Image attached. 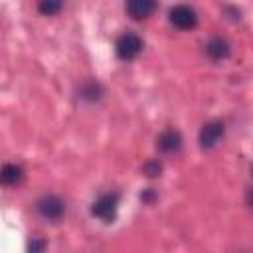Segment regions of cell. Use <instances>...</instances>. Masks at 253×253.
Instances as JSON below:
<instances>
[{
  "mask_svg": "<svg viewBox=\"0 0 253 253\" xmlns=\"http://www.w3.org/2000/svg\"><path fill=\"white\" fill-rule=\"evenodd\" d=\"M38 211L43 219H49V221H57L61 219V215L65 213V204L57 198V196H43L40 202H38Z\"/></svg>",
  "mask_w": 253,
  "mask_h": 253,
  "instance_id": "obj_4",
  "label": "cell"
},
{
  "mask_svg": "<svg viewBox=\"0 0 253 253\" xmlns=\"http://www.w3.org/2000/svg\"><path fill=\"white\" fill-rule=\"evenodd\" d=\"M182 146V136L176 130H164L158 136V148L162 152H176Z\"/></svg>",
  "mask_w": 253,
  "mask_h": 253,
  "instance_id": "obj_7",
  "label": "cell"
},
{
  "mask_svg": "<svg viewBox=\"0 0 253 253\" xmlns=\"http://www.w3.org/2000/svg\"><path fill=\"white\" fill-rule=\"evenodd\" d=\"M146 172H148V176H156V174L160 172V166H158V164H154V166L148 164V166H146Z\"/></svg>",
  "mask_w": 253,
  "mask_h": 253,
  "instance_id": "obj_11",
  "label": "cell"
},
{
  "mask_svg": "<svg viewBox=\"0 0 253 253\" xmlns=\"http://www.w3.org/2000/svg\"><path fill=\"white\" fill-rule=\"evenodd\" d=\"M63 8V0H38V10L43 16H53Z\"/></svg>",
  "mask_w": 253,
  "mask_h": 253,
  "instance_id": "obj_10",
  "label": "cell"
},
{
  "mask_svg": "<svg viewBox=\"0 0 253 253\" xmlns=\"http://www.w3.org/2000/svg\"><path fill=\"white\" fill-rule=\"evenodd\" d=\"M158 0H126V14L132 20H146L156 10Z\"/></svg>",
  "mask_w": 253,
  "mask_h": 253,
  "instance_id": "obj_6",
  "label": "cell"
},
{
  "mask_svg": "<svg viewBox=\"0 0 253 253\" xmlns=\"http://www.w3.org/2000/svg\"><path fill=\"white\" fill-rule=\"evenodd\" d=\"M24 178V170L16 164H4L0 168V184L4 186H16Z\"/></svg>",
  "mask_w": 253,
  "mask_h": 253,
  "instance_id": "obj_8",
  "label": "cell"
},
{
  "mask_svg": "<svg viewBox=\"0 0 253 253\" xmlns=\"http://www.w3.org/2000/svg\"><path fill=\"white\" fill-rule=\"evenodd\" d=\"M206 53L211 59H223L229 53V43L225 40H221V38H211L208 42V45H206Z\"/></svg>",
  "mask_w": 253,
  "mask_h": 253,
  "instance_id": "obj_9",
  "label": "cell"
},
{
  "mask_svg": "<svg viewBox=\"0 0 253 253\" xmlns=\"http://www.w3.org/2000/svg\"><path fill=\"white\" fill-rule=\"evenodd\" d=\"M168 18H170V24H172L174 28H178V30H192V28L198 24V14H196V10L190 8V6H186V4L174 6V8L170 10Z\"/></svg>",
  "mask_w": 253,
  "mask_h": 253,
  "instance_id": "obj_3",
  "label": "cell"
},
{
  "mask_svg": "<svg viewBox=\"0 0 253 253\" xmlns=\"http://www.w3.org/2000/svg\"><path fill=\"white\" fill-rule=\"evenodd\" d=\"M142 38L134 32H125L117 38V43H115V51L119 55V59L123 61H130L134 59L140 51H142Z\"/></svg>",
  "mask_w": 253,
  "mask_h": 253,
  "instance_id": "obj_1",
  "label": "cell"
},
{
  "mask_svg": "<svg viewBox=\"0 0 253 253\" xmlns=\"http://www.w3.org/2000/svg\"><path fill=\"white\" fill-rule=\"evenodd\" d=\"M117 206H119V194L115 192H107V194H101L95 202H93V215L103 219V221H113L115 219V213H117Z\"/></svg>",
  "mask_w": 253,
  "mask_h": 253,
  "instance_id": "obj_2",
  "label": "cell"
},
{
  "mask_svg": "<svg viewBox=\"0 0 253 253\" xmlns=\"http://www.w3.org/2000/svg\"><path fill=\"white\" fill-rule=\"evenodd\" d=\"M223 136V123L219 121H211L206 123L200 130V146L202 148H213Z\"/></svg>",
  "mask_w": 253,
  "mask_h": 253,
  "instance_id": "obj_5",
  "label": "cell"
}]
</instances>
